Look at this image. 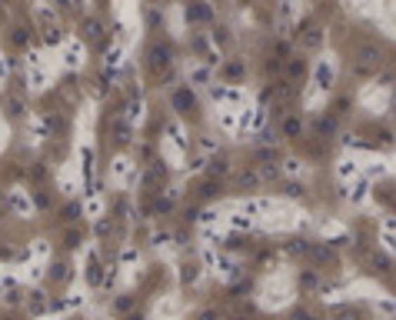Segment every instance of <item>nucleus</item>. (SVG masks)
Masks as SVG:
<instances>
[{
  "label": "nucleus",
  "mask_w": 396,
  "mask_h": 320,
  "mask_svg": "<svg viewBox=\"0 0 396 320\" xmlns=\"http://www.w3.org/2000/svg\"><path fill=\"white\" fill-rule=\"evenodd\" d=\"M296 40H300V47H303V51H317L319 40H323V27L303 24L300 30H296Z\"/></svg>",
  "instance_id": "f257e3e1"
},
{
  "label": "nucleus",
  "mask_w": 396,
  "mask_h": 320,
  "mask_svg": "<svg viewBox=\"0 0 396 320\" xmlns=\"http://www.w3.org/2000/svg\"><path fill=\"white\" fill-rule=\"evenodd\" d=\"M197 17V20H210V7H204V4H193L190 7V20Z\"/></svg>",
  "instance_id": "39448f33"
},
{
  "label": "nucleus",
  "mask_w": 396,
  "mask_h": 320,
  "mask_svg": "<svg viewBox=\"0 0 396 320\" xmlns=\"http://www.w3.org/2000/svg\"><path fill=\"white\" fill-rule=\"evenodd\" d=\"M150 67H154L157 74H164V67H170V47L166 44H157L154 51H150Z\"/></svg>",
  "instance_id": "7ed1b4c3"
},
{
  "label": "nucleus",
  "mask_w": 396,
  "mask_h": 320,
  "mask_svg": "<svg viewBox=\"0 0 396 320\" xmlns=\"http://www.w3.org/2000/svg\"><path fill=\"white\" fill-rule=\"evenodd\" d=\"M150 4H157V7H160V4H166V0H150Z\"/></svg>",
  "instance_id": "0eeeda50"
},
{
  "label": "nucleus",
  "mask_w": 396,
  "mask_h": 320,
  "mask_svg": "<svg viewBox=\"0 0 396 320\" xmlns=\"http://www.w3.org/2000/svg\"><path fill=\"white\" fill-rule=\"evenodd\" d=\"M303 77H307V57H293L286 64V84L296 87V84H303Z\"/></svg>",
  "instance_id": "f03ea898"
},
{
  "label": "nucleus",
  "mask_w": 396,
  "mask_h": 320,
  "mask_svg": "<svg viewBox=\"0 0 396 320\" xmlns=\"http://www.w3.org/2000/svg\"><path fill=\"white\" fill-rule=\"evenodd\" d=\"M84 37H90V40H100V24H97V20H90V24L84 27Z\"/></svg>",
  "instance_id": "423d86ee"
},
{
  "label": "nucleus",
  "mask_w": 396,
  "mask_h": 320,
  "mask_svg": "<svg viewBox=\"0 0 396 320\" xmlns=\"http://www.w3.org/2000/svg\"><path fill=\"white\" fill-rule=\"evenodd\" d=\"M280 134H283V137H296V134H303V120H300V114H286V117H283Z\"/></svg>",
  "instance_id": "20e7f679"
}]
</instances>
